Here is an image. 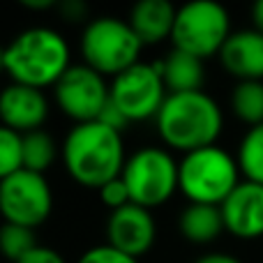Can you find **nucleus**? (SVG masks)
I'll use <instances>...</instances> for the list:
<instances>
[{
  "label": "nucleus",
  "mask_w": 263,
  "mask_h": 263,
  "mask_svg": "<svg viewBox=\"0 0 263 263\" xmlns=\"http://www.w3.org/2000/svg\"><path fill=\"white\" fill-rule=\"evenodd\" d=\"M0 116L3 127H9L18 134H30L44 125L49 116V102L37 88L9 83L0 97Z\"/></svg>",
  "instance_id": "nucleus-13"
},
{
  "label": "nucleus",
  "mask_w": 263,
  "mask_h": 263,
  "mask_svg": "<svg viewBox=\"0 0 263 263\" xmlns=\"http://www.w3.org/2000/svg\"><path fill=\"white\" fill-rule=\"evenodd\" d=\"M23 168V134L3 127L0 129V176L7 178Z\"/></svg>",
  "instance_id": "nucleus-22"
},
{
  "label": "nucleus",
  "mask_w": 263,
  "mask_h": 263,
  "mask_svg": "<svg viewBox=\"0 0 263 263\" xmlns=\"http://www.w3.org/2000/svg\"><path fill=\"white\" fill-rule=\"evenodd\" d=\"M100 199H102V203L111 210V213L132 203L129 190H127V185H125L123 178H116V180H111L109 185L102 187V190H100Z\"/></svg>",
  "instance_id": "nucleus-23"
},
{
  "label": "nucleus",
  "mask_w": 263,
  "mask_h": 263,
  "mask_svg": "<svg viewBox=\"0 0 263 263\" xmlns=\"http://www.w3.org/2000/svg\"><path fill=\"white\" fill-rule=\"evenodd\" d=\"M180 233L194 245H208L217 240L224 229V217L219 205H205V203H190L180 213L178 219Z\"/></svg>",
  "instance_id": "nucleus-17"
},
{
  "label": "nucleus",
  "mask_w": 263,
  "mask_h": 263,
  "mask_svg": "<svg viewBox=\"0 0 263 263\" xmlns=\"http://www.w3.org/2000/svg\"><path fill=\"white\" fill-rule=\"evenodd\" d=\"M157 229L150 210L129 203L120 210L109 213L106 219V245L127 256H143L153 247Z\"/></svg>",
  "instance_id": "nucleus-11"
},
{
  "label": "nucleus",
  "mask_w": 263,
  "mask_h": 263,
  "mask_svg": "<svg viewBox=\"0 0 263 263\" xmlns=\"http://www.w3.org/2000/svg\"><path fill=\"white\" fill-rule=\"evenodd\" d=\"M238 166L245 180L263 185V125L250 127L238 145Z\"/></svg>",
  "instance_id": "nucleus-19"
},
{
  "label": "nucleus",
  "mask_w": 263,
  "mask_h": 263,
  "mask_svg": "<svg viewBox=\"0 0 263 263\" xmlns=\"http://www.w3.org/2000/svg\"><path fill=\"white\" fill-rule=\"evenodd\" d=\"M129 190L132 203L145 210L159 208L180 190L178 162L164 148H141L132 153L120 173Z\"/></svg>",
  "instance_id": "nucleus-7"
},
{
  "label": "nucleus",
  "mask_w": 263,
  "mask_h": 263,
  "mask_svg": "<svg viewBox=\"0 0 263 263\" xmlns=\"http://www.w3.org/2000/svg\"><path fill=\"white\" fill-rule=\"evenodd\" d=\"M60 9H63V16L67 21H81V16L86 14V5L79 3V0H67Z\"/></svg>",
  "instance_id": "nucleus-26"
},
{
  "label": "nucleus",
  "mask_w": 263,
  "mask_h": 263,
  "mask_svg": "<svg viewBox=\"0 0 263 263\" xmlns=\"http://www.w3.org/2000/svg\"><path fill=\"white\" fill-rule=\"evenodd\" d=\"M55 155H58L55 141L44 129L23 134V168L44 176L46 168L53 166Z\"/></svg>",
  "instance_id": "nucleus-20"
},
{
  "label": "nucleus",
  "mask_w": 263,
  "mask_h": 263,
  "mask_svg": "<svg viewBox=\"0 0 263 263\" xmlns=\"http://www.w3.org/2000/svg\"><path fill=\"white\" fill-rule=\"evenodd\" d=\"M231 111L250 127L263 125V81H240L231 92Z\"/></svg>",
  "instance_id": "nucleus-18"
},
{
  "label": "nucleus",
  "mask_w": 263,
  "mask_h": 263,
  "mask_svg": "<svg viewBox=\"0 0 263 263\" xmlns=\"http://www.w3.org/2000/svg\"><path fill=\"white\" fill-rule=\"evenodd\" d=\"M53 92L58 109L74 120V125L100 120L111 100V86H106L104 77L86 63L72 65L53 86Z\"/></svg>",
  "instance_id": "nucleus-10"
},
{
  "label": "nucleus",
  "mask_w": 263,
  "mask_h": 263,
  "mask_svg": "<svg viewBox=\"0 0 263 263\" xmlns=\"http://www.w3.org/2000/svg\"><path fill=\"white\" fill-rule=\"evenodd\" d=\"M77 263H139V259L123 254V252L114 250V247H109V245H100V247L88 250Z\"/></svg>",
  "instance_id": "nucleus-24"
},
{
  "label": "nucleus",
  "mask_w": 263,
  "mask_h": 263,
  "mask_svg": "<svg viewBox=\"0 0 263 263\" xmlns=\"http://www.w3.org/2000/svg\"><path fill=\"white\" fill-rule=\"evenodd\" d=\"M0 245L3 252L12 263H18L23 256H28L32 250H37V240H35V229H26V227H16V224H5L0 231Z\"/></svg>",
  "instance_id": "nucleus-21"
},
{
  "label": "nucleus",
  "mask_w": 263,
  "mask_h": 263,
  "mask_svg": "<svg viewBox=\"0 0 263 263\" xmlns=\"http://www.w3.org/2000/svg\"><path fill=\"white\" fill-rule=\"evenodd\" d=\"M166 97V86L155 63H136L111 81V102L129 123L157 118Z\"/></svg>",
  "instance_id": "nucleus-9"
},
{
  "label": "nucleus",
  "mask_w": 263,
  "mask_h": 263,
  "mask_svg": "<svg viewBox=\"0 0 263 263\" xmlns=\"http://www.w3.org/2000/svg\"><path fill=\"white\" fill-rule=\"evenodd\" d=\"M231 37V18L222 5L213 0H194L178 9L171 32L173 49L185 51L194 58L219 55Z\"/></svg>",
  "instance_id": "nucleus-6"
},
{
  "label": "nucleus",
  "mask_w": 263,
  "mask_h": 263,
  "mask_svg": "<svg viewBox=\"0 0 263 263\" xmlns=\"http://www.w3.org/2000/svg\"><path fill=\"white\" fill-rule=\"evenodd\" d=\"M222 67L240 81H263V32L238 30L231 32L219 51Z\"/></svg>",
  "instance_id": "nucleus-14"
},
{
  "label": "nucleus",
  "mask_w": 263,
  "mask_h": 263,
  "mask_svg": "<svg viewBox=\"0 0 263 263\" xmlns=\"http://www.w3.org/2000/svg\"><path fill=\"white\" fill-rule=\"evenodd\" d=\"M180 171V192L190 203L222 205L233 190L240 185V166L219 145L187 153L178 162Z\"/></svg>",
  "instance_id": "nucleus-4"
},
{
  "label": "nucleus",
  "mask_w": 263,
  "mask_h": 263,
  "mask_svg": "<svg viewBox=\"0 0 263 263\" xmlns=\"http://www.w3.org/2000/svg\"><path fill=\"white\" fill-rule=\"evenodd\" d=\"M164 79L168 95H178V92H199L205 81V69L203 60L194 58V55L185 53V51L173 49L164 60L155 63Z\"/></svg>",
  "instance_id": "nucleus-16"
},
{
  "label": "nucleus",
  "mask_w": 263,
  "mask_h": 263,
  "mask_svg": "<svg viewBox=\"0 0 263 263\" xmlns=\"http://www.w3.org/2000/svg\"><path fill=\"white\" fill-rule=\"evenodd\" d=\"M178 9L166 0H141L129 12V26L141 44H159L171 37Z\"/></svg>",
  "instance_id": "nucleus-15"
},
{
  "label": "nucleus",
  "mask_w": 263,
  "mask_h": 263,
  "mask_svg": "<svg viewBox=\"0 0 263 263\" xmlns=\"http://www.w3.org/2000/svg\"><path fill=\"white\" fill-rule=\"evenodd\" d=\"M143 49L129 21L116 16L92 18L81 35L83 63L102 77H118L139 63Z\"/></svg>",
  "instance_id": "nucleus-5"
},
{
  "label": "nucleus",
  "mask_w": 263,
  "mask_h": 263,
  "mask_svg": "<svg viewBox=\"0 0 263 263\" xmlns=\"http://www.w3.org/2000/svg\"><path fill=\"white\" fill-rule=\"evenodd\" d=\"M157 134L168 148L194 153V150L217 145V136L222 134V111L217 102L203 90L199 92H178L168 95L159 109Z\"/></svg>",
  "instance_id": "nucleus-3"
},
{
  "label": "nucleus",
  "mask_w": 263,
  "mask_h": 263,
  "mask_svg": "<svg viewBox=\"0 0 263 263\" xmlns=\"http://www.w3.org/2000/svg\"><path fill=\"white\" fill-rule=\"evenodd\" d=\"M0 210L5 224L37 229L53 210V192L42 173L21 168L0 182Z\"/></svg>",
  "instance_id": "nucleus-8"
},
{
  "label": "nucleus",
  "mask_w": 263,
  "mask_h": 263,
  "mask_svg": "<svg viewBox=\"0 0 263 263\" xmlns=\"http://www.w3.org/2000/svg\"><path fill=\"white\" fill-rule=\"evenodd\" d=\"M18 263H65V259L58 254L55 250H51V247H37V250H32L28 256H23Z\"/></svg>",
  "instance_id": "nucleus-25"
},
{
  "label": "nucleus",
  "mask_w": 263,
  "mask_h": 263,
  "mask_svg": "<svg viewBox=\"0 0 263 263\" xmlns=\"http://www.w3.org/2000/svg\"><path fill=\"white\" fill-rule=\"evenodd\" d=\"M21 5L30 9H51L55 7V0H21Z\"/></svg>",
  "instance_id": "nucleus-29"
},
{
  "label": "nucleus",
  "mask_w": 263,
  "mask_h": 263,
  "mask_svg": "<svg viewBox=\"0 0 263 263\" xmlns=\"http://www.w3.org/2000/svg\"><path fill=\"white\" fill-rule=\"evenodd\" d=\"M252 23H254V30L263 32V0L252 7Z\"/></svg>",
  "instance_id": "nucleus-28"
},
{
  "label": "nucleus",
  "mask_w": 263,
  "mask_h": 263,
  "mask_svg": "<svg viewBox=\"0 0 263 263\" xmlns=\"http://www.w3.org/2000/svg\"><path fill=\"white\" fill-rule=\"evenodd\" d=\"M196 263H240V261L231 254H224V252H213V254H203Z\"/></svg>",
  "instance_id": "nucleus-27"
},
{
  "label": "nucleus",
  "mask_w": 263,
  "mask_h": 263,
  "mask_svg": "<svg viewBox=\"0 0 263 263\" xmlns=\"http://www.w3.org/2000/svg\"><path fill=\"white\" fill-rule=\"evenodd\" d=\"M3 67L12 83L30 88H53L69 65V46L51 28H28L18 32L3 53Z\"/></svg>",
  "instance_id": "nucleus-2"
},
{
  "label": "nucleus",
  "mask_w": 263,
  "mask_h": 263,
  "mask_svg": "<svg viewBox=\"0 0 263 263\" xmlns=\"http://www.w3.org/2000/svg\"><path fill=\"white\" fill-rule=\"evenodd\" d=\"M219 208L231 236L242 240L263 236V185L242 180Z\"/></svg>",
  "instance_id": "nucleus-12"
},
{
  "label": "nucleus",
  "mask_w": 263,
  "mask_h": 263,
  "mask_svg": "<svg viewBox=\"0 0 263 263\" xmlns=\"http://www.w3.org/2000/svg\"><path fill=\"white\" fill-rule=\"evenodd\" d=\"M123 134L104 123L74 125L63 141V164L74 182L90 190H102L120 178L125 168Z\"/></svg>",
  "instance_id": "nucleus-1"
}]
</instances>
